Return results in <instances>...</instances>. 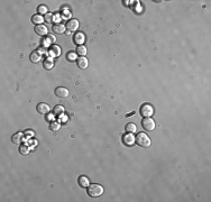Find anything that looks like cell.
I'll list each match as a JSON object with an SVG mask.
<instances>
[{
	"mask_svg": "<svg viewBox=\"0 0 211 202\" xmlns=\"http://www.w3.org/2000/svg\"><path fill=\"white\" fill-rule=\"evenodd\" d=\"M103 188L100 184H91L88 188V194L92 198H98V196H102Z\"/></svg>",
	"mask_w": 211,
	"mask_h": 202,
	"instance_id": "obj_1",
	"label": "cell"
},
{
	"mask_svg": "<svg viewBox=\"0 0 211 202\" xmlns=\"http://www.w3.org/2000/svg\"><path fill=\"white\" fill-rule=\"evenodd\" d=\"M136 143L142 147H149L151 146V138L145 133H139L136 136Z\"/></svg>",
	"mask_w": 211,
	"mask_h": 202,
	"instance_id": "obj_2",
	"label": "cell"
},
{
	"mask_svg": "<svg viewBox=\"0 0 211 202\" xmlns=\"http://www.w3.org/2000/svg\"><path fill=\"white\" fill-rule=\"evenodd\" d=\"M140 113H142V116L144 117H152V115L154 113V108L152 105H149V103H144L143 106L140 107Z\"/></svg>",
	"mask_w": 211,
	"mask_h": 202,
	"instance_id": "obj_3",
	"label": "cell"
},
{
	"mask_svg": "<svg viewBox=\"0 0 211 202\" xmlns=\"http://www.w3.org/2000/svg\"><path fill=\"white\" fill-rule=\"evenodd\" d=\"M142 126H143V128L145 130L152 131V130L155 129V121L151 117H146L142 120Z\"/></svg>",
	"mask_w": 211,
	"mask_h": 202,
	"instance_id": "obj_4",
	"label": "cell"
},
{
	"mask_svg": "<svg viewBox=\"0 0 211 202\" xmlns=\"http://www.w3.org/2000/svg\"><path fill=\"white\" fill-rule=\"evenodd\" d=\"M122 143H124L126 146H133L136 143V137L131 134V133H128V134H126L125 136L122 137Z\"/></svg>",
	"mask_w": 211,
	"mask_h": 202,
	"instance_id": "obj_5",
	"label": "cell"
},
{
	"mask_svg": "<svg viewBox=\"0 0 211 202\" xmlns=\"http://www.w3.org/2000/svg\"><path fill=\"white\" fill-rule=\"evenodd\" d=\"M36 110L40 112V115H47V113L50 112V110H51V108H50V106H48L47 103L40 102V103H38L37 107H36Z\"/></svg>",
	"mask_w": 211,
	"mask_h": 202,
	"instance_id": "obj_6",
	"label": "cell"
},
{
	"mask_svg": "<svg viewBox=\"0 0 211 202\" xmlns=\"http://www.w3.org/2000/svg\"><path fill=\"white\" fill-rule=\"evenodd\" d=\"M55 95L58 97V98H68L70 92L66 88H63V87H58L55 89Z\"/></svg>",
	"mask_w": 211,
	"mask_h": 202,
	"instance_id": "obj_7",
	"label": "cell"
},
{
	"mask_svg": "<svg viewBox=\"0 0 211 202\" xmlns=\"http://www.w3.org/2000/svg\"><path fill=\"white\" fill-rule=\"evenodd\" d=\"M66 28L70 29V32H75L76 29H79V22L76 19H70L66 22Z\"/></svg>",
	"mask_w": 211,
	"mask_h": 202,
	"instance_id": "obj_8",
	"label": "cell"
},
{
	"mask_svg": "<svg viewBox=\"0 0 211 202\" xmlns=\"http://www.w3.org/2000/svg\"><path fill=\"white\" fill-rule=\"evenodd\" d=\"M47 32H48V29L46 26L44 25H37L36 27H35V33L37 34V35H40V36H45L47 35Z\"/></svg>",
	"mask_w": 211,
	"mask_h": 202,
	"instance_id": "obj_9",
	"label": "cell"
},
{
	"mask_svg": "<svg viewBox=\"0 0 211 202\" xmlns=\"http://www.w3.org/2000/svg\"><path fill=\"white\" fill-rule=\"evenodd\" d=\"M48 54H50V56H52V57H58L60 54H61V47H58L57 45L52 46L50 52H48Z\"/></svg>",
	"mask_w": 211,
	"mask_h": 202,
	"instance_id": "obj_10",
	"label": "cell"
},
{
	"mask_svg": "<svg viewBox=\"0 0 211 202\" xmlns=\"http://www.w3.org/2000/svg\"><path fill=\"white\" fill-rule=\"evenodd\" d=\"M40 60H42V54H40V50H34L30 54V61L33 63H38Z\"/></svg>",
	"mask_w": 211,
	"mask_h": 202,
	"instance_id": "obj_11",
	"label": "cell"
},
{
	"mask_svg": "<svg viewBox=\"0 0 211 202\" xmlns=\"http://www.w3.org/2000/svg\"><path fill=\"white\" fill-rule=\"evenodd\" d=\"M76 63H78V66L80 67V69H86L88 65H89V62H88V60H86L84 56L79 57V58L76 60Z\"/></svg>",
	"mask_w": 211,
	"mask_h": 202,
	"instance_id": "obj_12",
	"label": "cell"
},
{
	"mask_svg": "<svg viewBox=\"0 0 211 202\" xmlns=\"http://www.w3.org/2000/svg\"><path fill=\"white\" fill-rule=\"evenodd\" d=\"M45 19H44V17L40 15V14H36L34 16L32 17V22L36 24V25H43V22H44Z\"/></svg>",
	"mask_w": 211,
	"mask_h": 202,
	"instance_id": "obj_13",
	"label": "cell"
},
{
	"mask_svg": "<svg viewBox=\"0 0 211 202\" xmlns=\"http://www.w3.org/2000/svg\"><path fill=\"white\" fill-rule=\"evenodd\" d=\"M53 32L55 34L61 35V34L65 33V27L63 26L62 24H55V25L53 26Z\"/></svg>",
	"mask_w": 211,
	"mask_h": 202,
	"instance_id": "obj_14",
	"label": "cell"
},
{
	"mask_svg": "<svg viewBox=\"0 0 211 202\" xmlns=\"http://www.w3.org/2000/svg\"><path fill=\"white\" fill-rule=\"evenodd\" d=\"M24 135L22 134V133H17V134H14L12 137V141L14 143V144H20L22 141H23Z\"/></svg>",
	"mask_w": 211,
	"mask_h": 202,
	"instance_id": "obj_15",
	"label": "cell"
},
{
	"mask_svg": "<svg viewBox=\"0 0 211 202\" xmlns=\"http://www.w3.org/2000/svg\"><path fill=\"white\" fill-rule=\"evenodd\" d=\"M74 42L75 44H78L80 46L81 44H83L84 43V35L82 33H76L74 35Z\"/></svg>",
	"mask_w": 211,
	"mask_h": 202,
	"instance_id": "obj_16",
	"label": "cell"
},
{
	"mask_svg": "<svg viewBox=\"0 0 211 202\" xmlns=\"http://www.w3.org/2000/svg\"><path fill=\"white\" fill-rule=\"evenodd\" d=\"M79 184H80V186H82V188H88L89 184H90V181H89V179L86 177V176H80V177H79Z\"/></svg>",
	"mask_w": 211,
	"mask_h": 202,
	"instance_id": "obj_17",
	"label": "cell"
},
{
	"mask_svg": "<svg viewBox=\"0 0 211 202\" xmlns=\"http://www.w3.org/2000/svg\"><path fill=\"white\" fill-rule=\"evenodd\" d=\"M53 111H54V115H55V116L61 117V115H63V113H64V107L61 106V105H57V106L54 107Z\"/></svg>",
	"mask_w": 211,
	"mask_h": 202,
	"instance_id": "obj_18",
	"label": "cell"
},
{
	"mask_svg": "<svg viewBox=\"0 0 211 202\" xmlns=\"http://www.w3.org/2000/svg\"><path fill=\"white\" fill-rule=\"evenodd\" d=\"M43 66H44L45 70H52L53 66H54V63L52 61V58H47V60L43 62Z\"/></svg>",
	"mask_w": 211,
	"mask_h": 202,
	"instance_id": "obj_19",
	"label": "cell"
},
{
	"mask_svg": "<svg viewBox=\"0 0 211 202\" xmlns=\"http://www.w3.org/2000/svg\"><path fill=\"white\" fill-rule=\"evenodd\" d=\"M136 125L133 123H129L126 125V131L127 133H131V134H134L135 131H136Z\"/></svg>",
	"mask_w": 211,
	"mask_h": 202,
	"instance_id": "obj_20",
	"label": "cell"
},
{
	"mask_svg": "<svg viewBox=\"0 0 211 202\" xmlns=\"http://www.w3.org/2000/svg\"><path fill=\"white\" fill-rule=\"evenodd\" d=\"M76 52H78V54L81 56H84L86 54V48L83 46V45H80V46H78V48H76Z\"/></svg>",
	"mask_w": 211,
	"mask_h": 202,
	"instance_id": "obj_21",
	"label": "cell"
},
{
	"mask_svg": "<svg viewBox=\"0 0 211 202\" xmlns=\"http://www.w3.org/2000/svg\"><path fill=\"white\" fill-rule=\"evenodd\" d=\"M37 11L40 12V15H46L47 14V7L46 6H44V5H40V6H38V8H37Z\"/></svg>",
	"mask_w": 211,
	"mask_h": 202,
	"instance_id": "obj_22",
	"label": "cell"
},
{
	"mask_svg": "<svg viewBox=\"0 0 211 202\" xmlns=\"http://www.w3.org/2000/svg\"><path fill=\"white\" fill-rule=\"evenodd\" d=\"M28 147L27 146H25V145H23V146H19V153L22 154V155H27L28 154Z\"/></svg>",
	"mask_w": 211,
	"mask_h": 202,
	"instance_id": "obj_23",
	"label": "cell"
},
{
	"mask_svg": "<svg viewBox=\"0 0 211 202\" xmlns=\"http://www.w3.org/2000/svg\"><path fill=\"white\" fill-rule=\"evenodd\" d=\"M68 61H74V60H76V54L73 53V52L68 53Z\"/></svg>",
	"mask_w": 211,
	"mask_h": 202,
	"instance_id": "obj_24",
	"label": "cell"
},
{
	"mask_svg": "<svg viewBox=\"0 0 211 202\" xmlns=\"http://www.w3.org/2000/svg\"><path fill=\"white\" fill-rule=\"evenodd\" d=\"M61 128V125L58 123H51V129H53V130H58V129Z\"/></svg>",
	"mask_w": 211,
	"mask_h": 202,
	"instance_id": "obj_25",
	"label": "cell"
},
{
	"mask_svg": "<svg viewBox=\"0 0 211 202\" xmlns=\"http://www.w3.org/2000/svg\"><path fill=\"white\" fill-rule=\"evenodd\" d=\"M44 19H45V22H54V20H53V15H51V14H46L45 17H44Z\"/></svg>",
	"mask_w": 211,
	"mask_h": 202,
	"instance_id": "obj_26",
	"label": "cell"
},
{
	"mask_svg": "<svg viewBox=\"0 0 211 202\" xmlns=\"http://www.w3.org/2000/svg\"><path fill=\"white\" fill-rule=\"evenodd\" d=\"M47 38L50 39V42H51V43H54V42H55V37H54V36H52V35H48V36H47Z\"/></svg>",
	"mask_w": 211,
	"mask_h": 202,
	"instance_id": "obj_27",
	"label": "cell"
},
{
	"mask_svg": "<svg viewBox=\"0 0 211 202\" xmlns=\"http://www.w3.org/2000/svg\"><path fill=\"white\" fill-rule=\"evenodd\" d=\"M25 135H28V136H34V133H33V131H30V130H27V131H25Z\"/></svg>",
	"mask_w": 211,
	"mask_h": 202,
	"instance_id": "obj_28",
	"label": "cell"
}]
</instances>
